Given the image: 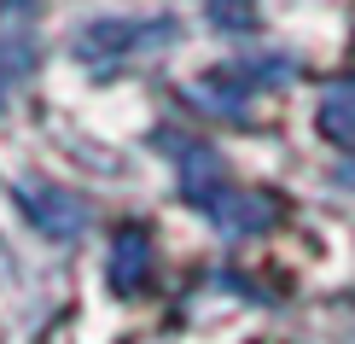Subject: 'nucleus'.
<instances>
[{"label":"nucleus","instance_id":"obj_1","mask_svg":"<svg viewBox=\"0 0 355 344\" xmlns=\"http://www.w3.org/2000/svg\"><path fill=\"white\" fill-rule=\"evenodd\" d=\"M175 35V29L157 18V24H135V18H105L94 29H82L76 35V58H87V65H116V58L128 53H146V47H164V41Z\"/></svg>","mask_w":355,"mask_h":344},{"label":"nucleus","instance_id":"obj_2","mask_svg":"<svg viewBox=\"0 0 355 344\" xmlns=\"http://www.w3.org/2000/svg\"><path fill=\"white\" fill-rule=\"evenodd\" d=\"M24 204H29V222H35V228H47L53 239H70V234L82 228V204L70 199V193H58V187L24 193Z\"/></svg>","mask_w":355,"mask_h":344},{"label":"nucleus","instance_id":"obj_3","mask_svg":"<svg viewBox=\"0 0 355 344\" xmlns=\"http://www.w3.org/2000/svg\"><path fill=\"white\" fill-rule=\"evenodd\" d=\"M320 129L332 134V140H355V76H344V82H332L327 94H320Z\"/></svg>","mask_w":355,"mask_h":344},{"label":"nucleus","instance_id":"obj_4","mask_svg":"<svg viewBox=\"0 0 355 344\" xmlns=\"http://www.w3.org/2000/svg\"><path fill=\"white\" fill-rule=\"evenodd\" d=\"M111 286L116 292H135L140 280H146V239H140V228H123L116 234V251H111Z\"/></svg>","mask_w":355,"mask_h":344}]
</instances>
